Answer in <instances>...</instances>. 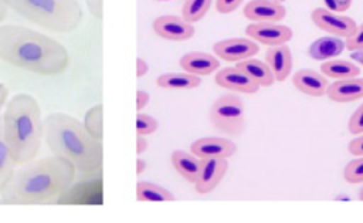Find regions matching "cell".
<instances>
[{
  "mask_svg": "<svg viewBox=\"0 0 363 223\" xmlns=\"http://www.w3.org/2000/svg\"><path fill=\"white\" fill-rule=\"evenodd\" d=\"M173 169L189 183H194L199 178L203 159L196 156L194 153H189L182 149H176L170 155Z\"/></svg>",
  "mask_w": 363,
  "mask_h": 223,
  "instance_id": "19",
  "label": "cell"
},
{
  "mask_svg": "<svg viewBox=\"0 0 363 223\" xmlns=\"http://www.w3.org/2000/svg\"><path fill=\"white\" fill-rule=\"evenodd\" d=\"M7 4L4 0H0V23H3L7 17Z\"/></svg>",
  "mask_w": 363,
  "mask_h": 223,
  "instance_id": "40",
  "label": "cell"
},
{
  "mask_svg": "<svg viewBox=\"0 0 363 223\" xmlns=\"http://www.w3.org/2000/svg\"><path fill=\"white\" fill-rule=\"evenodd\" d=\"M145 168H146L145 161H143V159H138V161H136V173L140 175V173L145 170Z\"/></svg>",
  "mask_w": 363,
  "mask_h": 223,
  "instance_id": "41",
  "label": "cell"
},
{
  "mask_svg": "<svg viewBox=\"0 0 363 223\" xmlns=\"http://www.w3.org/2000/svg\"><path fill=\"white\" fill-rule=\"evenodd\" d=\"M237 151V145L223 136H203L191 142L190 152L199 156L200 159L208 158H231Z\"/></svg>",
  "mask_w": 363,
  "mask_h": 223,
  "instance_id": "11",
  "label": "cell"
},
{
  "mask_svg": "<svg viewBox=\"0 0 363 223\" xmlns=\"http://www.w3.org/2000/svg\"><path fill=\"white\" fill-rule=\"evenodd\" d=\"M7 7L27 21L54 33L74 31L84 11L78 0H4Z\"/></svg>",
  "mask_w": 363,
  "mask_h": 223,
  "instance_id": "5",
  "label": "cell"
},
{
  "mask_svg": "<svg viewBox=\"0 0 363 223\" xmlns=\"http://www.w3.org/2000/svg\"><path fill=\"white\" fill-rule=\"evenodd\" d=\"M7 97H9V88L6 87V84H1V82H0V111H1V108L6 105Z\"/></svg>",
  "mask_w": 363,
  "mask_h": 223,
  "instance_id": "39",
  "label": "cell"
},
{
  "mask_svg": "<svg viewBox=\"0 0 363 223\" xmlns=\"http://www.w3.org/2000/svg\"><path fill=\"white\" fill-rule=\"evenodd\" d=\"M311 20L322 31L340 38H347L353 36L357 28V24L352 17H347L340 13H335L323 7L315 9L311 13Z\"/></svg>",
  "mask_w": 363,
  "mask_h": 223,
  "instance_id": "7",
  "label": "cell"
},
{
  "mask_svg": "<svg viewBox=\"0 0 363 223\" xmlns=\"http://www.w3.org/2000/svg\"><path fill=\"white\" fill-rule=\"evenodd\" d=\"M245 34L248 38L271 47L286 44L292 38L294 31L291 27L279 23H250L245 27Z\"/></svg>",
  "mask_w": 363,
  "mask_h": 223,
  "instance_id": "9",
  "label": "cell"
},
{
  "mask_svg": "<svg viewBox=\"0 0 363 223\" xmlns=\"http://www.w3.org/2000/svg\"><path fill=\"white\" fill-rule=\"evenodd\" d=\"M208 118L211 125L227 136H240L244 131V104L235 94H225L217 98L210 107Z\"/></svg>",
  "mask_w": 363,
  "mask_h": 223,
  "instance_id": "6",
  "label": "cell"
},
{
  "mask_svg": "<svg viewBox=\"0 0 363 223\" xmlns=\"http://www.w3.org/2000/svg\"><path fill=\"white\" fill-rule=\"evenodd\" d=\"M136 199L139 202H173L176 197L169 189L157 183L140 180L136 183Z\"/></svg>",
  "mask_w": 363,
  "mask_h": 223,
  "instance_id": "24",
  "label": "cell"
},
{
  "mask_svg": "<svg viewBox=\"0 0 363 223\" xmlns=\"http://www.w3.org/2000/svg\"><path fill=\"white\" fill-rule=\"evenodd\" d=\"M347 151L350 155L356 156H363V134L356 135L349 143H347Z\"/></svg>",
  "mask_w": 363,
  "mask_h": 223,
  "instance_id": "35",
  "label": "cell"
},
{
  "mask_svg": "<svg viewBox=\"0 0 363 223\" xmlns=\"http://www.w3.org/2000/svg\"><path fill=\"white\" fill-rule=\"evenodd\" d=\"M346 48V43L336 36H325L308 47V55L316 61H326L340 55Z\"/></svg>",
  "mask_w": 363,
  "mask_h": 223,
  "instance_id": "20",
  "label": "cell"
},
{
  "mask_svg": "<svg viewBox=\"0 0 363 223\" xmlns=\"http://www.w3.org/2000/svg\"><path fill=\"white\" fill-rule=\"evenodd\" d=\"M353 60L359 61L360 64H363V50H357V51H353Z\"/></svg>",
  "mask_w": 363,
  "mask_h": 223,
  "instance_id": "42",
  "label": "cell"
},
{
  "mask_svg": "<svg viewBox=\"0 0 363 223\" xmlns=\"http://www.w3.org/2000/svg\"><path fill=\"white\" fill-rule=\"evenodd\" d=\"M3 132L9 149L23 166L34 161L44 138V119L37 99L30 94H16L3 114Z\"/></svg>",
  "mask_w": 363,
  "mask_h": 223,
  "instance_id": "4",
  "label": "cell"
},
{
  "mask_svg": "<svg viewBox=\"0 0 363 223\" xmlns=\"http://www.w3.org/2000/svg\"><path fill=\"white\" fill-rule=\"evenodd\" d=\"M157 128H159V122L156 118H153L152 115L145 114L142 111H139L136 114V135L147 136V135H152L153 132H156Z\"/></svg>",
  "mask_w": 363,
  "mask_h": 223,
  "instance_id": "29",
  "label": "cell"
},
{
  "mask_svg": "<svg viewBox=\"0 0 363 223\" xmlns=\"http://www.w3.org/2000/svg\"><path fill=\"white\" fill-rule=\"evenodd\" d=\"M0 60L44 77L60 75L69 65V54L61 43L18 24H0Z\"/></svg>",
  "mask_w": 363,
  "mask_h": 223,
  "instance_id": "2",
  "label": "cell"
},
{
  "mask_svg": "<svg viewBox=\"0 0 363 223\" xmlns=\"http://www.w3.org/2000/svg\"><path fill=\"white\" fill-rule=\"evenodd\" d=\"M275 1H278V3H282V1H285V0H275Z\"/></svg>",
  "mask_w": 363,
  "mask_h": 223,
  "instance_id": "44",
  "label": "cell"
},
{
  "mask_svg": "<svg viewBox=\"0 0 363 223\" xmlns=\"http://www.w3.org/2000/svg\"><path fill=\"white\" fill-rule=\"evenodd\" d=\"M326 9L335 11V13H343L346 10H349V7L352 6V0H323Z\"/></svg>",
  "mask_w": 363,
  "mask_h": 223,
  "instance_id": "33",
  "label": "cell"
},
{
  "mask_svg": "<svg viewBox=\"0 0 363 223\" xmlns=\"http://www.w3.org/2000/svg\"><path fill=\"white\" fill-rule=\"evenodd\" d=\"M214 55L227 62H240L258 54L259 45L257 41L245 37H231L220 40L213 45Z\"/></svg>",
  "mask_w": 363,
  "mask_h": 223,
  "instance_id": "8",
  "label": "cell"
},
{
  "mask_svg": "<svg viewBox=\"0 0 363 223\" xmlns=\"http://www.w3.org/2000/svg\"><path fill=\"white\" fill-rule=\"evenodd\" d=\"M75 175V168L64 158H35L14 170L0 197L6 205H54L72 186Z\"/></svg>",
  "mask_w": 363,
  "mask_h": 223,
  "instance_id": "1",
  "label": "cell"
},
{
  "mask_svg": "<svg viewBox=\"0 0 363 223\" xmlns=\"http://www.w3.org/2000/svg\"><path fill=\"white\" fill-rule=\"evenodd\" d=\"M150 101V95L147 91H143V89H136V109L138 112L142 111L147 102Z\"/></svg>",
  "mask_w": 363,
  "mask_h": 223,
  "instance_id": "36",
  "label": "cell"
},
{
  "mask_svg": "<svg viewBox=\"0 0 363 223\" xmlns=\"http://www.w3.org/2000/svg\"><path fill=\"white\" fill-rule=\"evenodd\" d=\"M346 48L350 51L363 50V23L356 28L354 34L346 38Z\"/></svg>",
  "mask_w": 363,
  "mask_h": 223,
  "instance_id": "31",
  "label": "cell"
},
{
  "mask_svg": "<svg viewBox=\"0 0 363 223\" xmlns=\"http://www.w3.org/2000/svg\"><path fill=\"white\" fill-rule=\"evenodd\" d=\"M347 129L352 135L363 134V102L356 108L347 121Z\"/></svg>",
  "mask_w": 363,
  "mask_h": 223,
  "instance_id": "30",
  "label": "cell"
},
{
  "mask_svg": "<svg viewBox=\"0 0 363 223\" xmlns=\"http://www.w3.org/2000/svg\"><path fill=\"white\" fill-rule=\"evenodd\" d=\"M179 65L194 75H210L220 70V58L204 51H189L180 57Z\"/></svg>",
  "mask_w": 363,
  "mask_h": 223,
  "instance_id": "16",
  "label": "cell"
},
{
  "mask_svg": "<svg viewBox=\"0 0 363 223\" xmlns=\"http://www.w3.org/2000/svg\"><path fill=\"white\" fill-rule=\"evenodd\" d=\"M153 31L159 37L170 41H186L191 38L196 33L191 23H187L183 17H177L173 14L156 17L153 20Z\"/></svg>",
  "mask_w": 363,
  "mask_h": 223,
  "instance_id": "10",
  "label": "cell"
},
{
  "mask_svg": "<svg viewBox=\"0 0 363 223\" xmlns=\"http://www.w3.org/2000/svg\"><path fill=\"white\" fill-rule=\"evenodd\" d=\"M201 84L199 75L190 72H166L156 78V85L162 89L167 91H183V89H193Z\"/></svg>",
  "mask_w": 363,
  "mask_h": 223,
  "instance_id": "21",
  "label": "cell"
},
{
  "mask_svg": "<svg viewBox=\"0 0 363 223\" xmlns=\"http://www.w3.org/2000/svg\"><path fill=\"white\" fill-rule=\"evenodd\" d=\"M16 161L9 149V145L4 139L3 132V122H0V192L4 187V185L9 182L11 175L16 170Z\"/></svg>",
  "mask_w": 363,
  "mask_h": 223,
  "instance_id": "25",
  "label": "cell"
},
{
  "mask_svg": "<svg viewBox=\"0 0 363 223\" xmlns=\"http://www.w3.org/2000/svg\"><path fill=\"white\" fill-rule=\"evenodd\" d=\"M235 67H238L241 71H244L259 87H271L275 81L271 68L268 67L267 62H264L261 60L251 57V58L237 62Z\"/></svg>",
  "mask_w": 363,
  "mask_h": 223,
  "instance_id": "22",
  "label": "cell"
},
{
  "mask_svg": "<svg viewBox=\"0 0 363 223\" xmlns=\"http://www.w3.org/2000/svg\"><path fill=\"white\" fill-rule=\"evenodd\" d=\"M320 71L326 78L332 80H346V78H353L359 77L360 74V67L356 65L352 61L347 60H326L320 65Z\"/></svg>",
  "mask_w": 363,
  "mask_h": 223,
  "instance_id": "23",
  "label": "cell"
},
{
  "mask_svg": "<svg viewBox=\"0 0 363 223\" xmlns=\"http://www.w3.org/2000/svg\"><path fill=\"white\" fill-rule=\"evenodd\" d=\"M44 141L52 155L67 159L79 173H95L102 166V141L69 114L52 112L44 118Z\"/></svg>",
  "mask_w": 363,
  "mask_h": 223,
  "instance_id": "3",
  "label": "cell"
},
{
  "mask_svg": "<svg viewBox=\"0 0 363 223\" xmlns=\"http://www.w3.org/2000/svg\"><path fill=\"white\" fill-rule=\"evenodd\" d=\"M227 169H228V162L224 158L203 159L199 178L194 182L196 192L200 195H207L211 190H214L225 176Z\"/></svg>",
  "mask_w": 363,
  "mask_h": 223,
  "instance_id": "12",
  "label": "cell"
},
{
  "mask_svg": "<svg viewBox=\"0 0 363 223\" xmlns=\"http://www.w3.org/2000/svg\"><path fill=\"white\" fill-rule=\"evenodd\" d=\"M214 81L221 88H225L228 91H235V92L255 94L259 89V85H257L238 67H225V68L217 70Z\"/></svg>",
  "mask_w": 363,
  "mask_h": 223,
  "instance_id": "14",
  "label": "cell"
},
{
  "mask_svg": "<svg viewBox=\"0 0 363 223\" xmlns=\"http://www.w3.org/2000/svg\"><path fill=\"white\" fill-rule=\"evenodd\" d=\"M146 149H147V141H146V138L142 136V135H138V138H136V153L140 155V153H143Z\"/></svg>",
  "mask_w": 363,
  "mask_h": 223,
  "instance_id": "38",
  "label": "cell"
},
{
  "mask_svg": "<svg viewBox=\"0 0 363 223\" xmlns=\"http://www.w3.org/2000/svg\"><path fill=\"white\" fill-rule=\"evenodd\" d=\"M357 197H359V200H360V202H363V187L359 190V195H357Z\"/></svg>",
  "mask_w": 363,
  "mask_h": 223,
  "instance_id": "43",
  "label": "cell"
},
{
  "mask_svg": "<svg viewBox=\"0 0 363 223\" xmlns=\"http://www.w3.org/2000/svg\"><path fill=\"white\" fill-rule=\"evenodd\" d=\"M265 61L271 68L275 81H285L289 77L292 70V54L286 44L268 47Z\"/></svg>",
  "mask_w": 363,
  "mask_h": 223,
  "instance_id": "18",
  "label": "cell"
},
{
  "mask_svg": "<svg viewBox=\"0 0 363 223\" xmlns=\"http://www.w3.org/2000/svg\"><path fill=\"white\" fill-rule=\"evenodd\" d=\"M294 87L309 97H322L326 94L328 89V80L323 74L311 70V68H301L292 77Z\"/></svg>",
  "mask_w": 363,
  "mask_h": 223,
  "instance_id": "17",
  "label": "cell"
},
{
  "mask_svg": "<svg viewBox=\"0 0 363 223\" xmlns=\"http://www.w3.org/2000/svg\"><path fill=\"white\" fill-rule=\"evenodd\" d=\"M85 129L96 139L102 141L104 138V105L96 104L91 107L82 121Z\"/></svg>",
  "mask_w": 363,
  "mask_h": 223,
  "instance_id": "26",
  "label": "cell"
},
{
  "mask_svg": "<svg viewBox=\"0 0 363 223\" xmlns=\"http://www.w3.org/2000/svg\"><path fill=\"white\" fill-rule=\"evenodd\" d=\"M211 0H184L182 7V17L187 23H197L210 10Z\"/></svg>",
  "mask_w": 363,
  "mask_h": 223,
  "instance_id": "27",
  "label": "cell"
},
{
  "mask_svg": "<svg viewBox=\"0 0 363 223\" xmlns=\"http://www.w3.org/2000/svg\"><path fill=\"white\" fill-rule=\"evenodd\" d=\"M147 62L143 60V58H136V77L140 78L143 77L146 72H147Z\"/></svg>",
  "mask_w": 363,
  "mask_h": 223,
  "instance_id": "37",
  "label": "cell"
},
{
  "mask_svg": "<svg viewBox=\"0 0 363 223\" xmlns=\"http://www.w3.org/2000/svg\"><path fill=\"white\" fill-rule=\"evenodd\" d=\"M86 9L92 17L102 20L104 17V0H85Z\"/></svg>",
  "mask_w": 363,
  "mask_h": 223,
  "instance_id": "34",
  "label": "cell"
},
{
  "mask_svg": "<svg viewBox=\"0 0 363 223\" xmlns=\"http://www.w3.org/2000/svg\"><path fill=\"white\" fill-rule=\"evenodd\" d=\"M343 179L347 183H363V156H356L343 169Z\"/></svg>",
  "mask_w": 363,
  "mask_h": 223,
  "instance_id": "28",
  "label": "cell"
},
{
  "mask_svg": "<svg viewBox=\"0 0 363 223\" xmlns=\"http://www.w3.org/2000/svg\"><path fill=\"white\" fill-rule=\"evenodd\" d=\"M242 14L252 23H279L285 18L286 10L275 0H250Z\"/></svg>",
  "mask_w": 363,
  "mask_h": 223,
  "instance_id": "13",
  "label": "cell"
},
{
  "mask_svg": "<svg viewBox=\"0 0 363 223\" xmlns=\"http://www.w3.org/2000/svg\"><path fill=\"white\" fill-rule=\"evenodd\" d=\"M326 95L330 101L339 104L363 99V78L353 77L346 80H335L328 85Z\"/></svg>",
  "mask_w": 363,
  "mask_h": 223,
  "instance_id": "15",
  "label": "cell"
},
{
  "mask_svg": "<svg viewBox=\"0 0 363 223\" xmlns=\"http://www.w3.org/2000/svg\"><path fill=\"white\" fill-rule=\"evenodd\" d=\"M244 0H216V9L221 14H230L238 9Z\"/></svg>",
  "mask_w": 363,
  "mask_h": 223,
  "instance_id": "32",
  "label": "cell"
}]
</instances>
